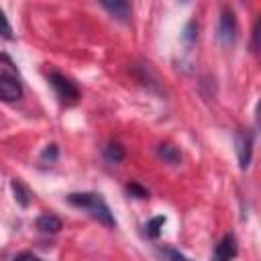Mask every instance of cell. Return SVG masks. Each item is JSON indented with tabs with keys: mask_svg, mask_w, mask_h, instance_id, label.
Instances as JSON below:
<instances>
[{
	"mask_svg": "<svg viewBox=\"0 0 261 261\" xmlns=\"http://www.w3.org/2000/svg\"><path fill=\"white\" fill-rule=\"evenodd\" d=\"M67 202L71 206H75V208L86 210L92 218H96L104 226H108V228H114L116 226V220H114L108 204L104 202V198L100 194H96V192H71L67 196Z\"/></svg>",
	"mask_w": 261,
	"mask_h": 261,
	"instance_id": "obj_1",
	"label": "cell"
},
{
	"mask_svg": "<svg viewBox=\"0 0 261 261\" xmlns=\"http://www.w3.org/2000/svg\"><path fill=\"white\" fill-rule=\"evenodd\" d=\"M49 84L53 86V90H55V94H57V98H59L61 104H75V102H77L80 90H77V86H75L69 77H65L63 73L51 71V73H49Z\"/></svg>",
	"mask_w": 261,
	"mask_h": 261,
	"instance_id": "obj_2",
	"label": "cell"
},
{
	"mask_svg": "<svg viewBox=\"0 0 261 261\" xmlns=\"http://www.w3.org/2000/svg\"><path fill=\"white\" fill-rule=\"evenodd\" d=\"M234 147H237V157H239V167L247 169L253 157V133L251 130H239L234 137Z\"/></svg>",
	"mask_w": 261,
	"mask_h": 261,
	"instance_id": "obj_3",
	"label": "cell"
},
{
	"mask_svg": "<svg viewBox=\"0 0 261 261\" xmlns=\"http://www.w3.org/2000/svg\"><path fill=\"white\" fill-rule=\"evenodd\" d=\"M218 39L222 45H232L237 39V18L234 12L224 8L220 14V22H218Z\"/></svg>",
	"mask_w": 261,
	"mask_h": 261,
	"instance_id": "obj_4",
	"label": "cell"
},
{
	"mask_svg": "<svg viewBox=\"0 0 261 261\" xmlns=\"http://www.w3.org/2000/svg\"><path fill=\"white\" fill-rule=\"evenodd\" d=\"M20 98H22L20 82L8 73H0V100L2 102H16Z\"/></svg>",
	"mask_w": 261,
	"mask_h": 261,
	"instance_id": "obj_5",
	"label": "cell"
},
{
	"mask_svg": "<svg viewBox=\"0 0 261 261\" xmlns=\"http://www.w3.org/2000/svg\"><path fill=\"white\" fill-rule=\"evenodd\" d=\"M239 253V247H237V239L232 234H224L218 245L214 247V255H212V261H232Z\"/></svg>",
	"mask_w": 261,
	"mask_h": 261,
	"instance_id": "obj_6",
	"label": "cell"
},
{
	"mask_svg": "<svg viewBox=\"0 0 261 261\" xmlns=\"http://www.w3.org/2000/svg\"><path fill=\"white\" fill-rule=\"evenodd\" d=\"M100 4H102V8L108 10L116 20H120V22H128V20H130L133 8H130V4H128L126 0H114V2L104 0V2H100Z\"/></svg>",
	"mask_w": 261,
	"mask_h": 261,
	"instance_id": "obj_7",
	"label": "cell"
},
{
	"mask_svg": "<svg viewBox=\"0 0 261 261\" xmlns=\"http://www.w3.org/2000/svg\"><path fill=\"white\" fill-rule=\"evenodd\" d=\"M35 224H37V228L41 230V232H47V234H55V232H59L61 228H63V222H61V218H57L55 214H41L37 220H35Z\"/></svg>",
	"mask_w": 261,
	"mask_h": 261,
	"instance_id": "obj_8",
	"label": "cell"
},
{
	"mask_svg": "<svg viewBox=\"0 0 261 261\" xmlns=\"http://www.w3.org/2000/svg\"><path fill=\"white\" fill-rule=\"evenodd\" d=\"M157 155H159V159H163V161L169 163V165H177V163L181 161L179 149L173 147V145H169V143H161V145L157 147Z\"/></svg>",
	"mask_w": 261,
	"mask_h": 261,
	"instance_id": "obj_9",
	"label": "cell"
},
{
	"mask_svg": "<svg viewBox=\"0 0 261 261\" xmlns=\"http://www.w3.org/2000/svg\"><path fill=\"white\" fill-rule=\"evenodd\" d=\"M10 188H12L14 200H16L22 208H27V206H29V202H31V192L24 188V184H22V181H18V179H12V181H10Z\"/></svg>",
	"mask_w": 261,
	"mask_h": 261,
	"instance_id": "obj_10",
	"label": "cell"
},
{
	"mask_svg": "<svg viewBox=\"0 0 261 261\" xmlns=\"http://www.w3.org/2000/svg\"><path fill=\"white\" fill-rule=\"evenodd\" d=\"M104 155L110 163H120L124 159V149L120 143H108V147L104 149Z\"/></svg>",
	"mask_w": 261,
	"mask_h": 261,
	"instance_id": "obj_11",
	"label": "cell"
},
{
	"mask_svg": "<svg viewBox=\"0 0 261 261\" xmlns=\"http://www.w3.org/2000/svg\"><path fill=\"white\" fill-rule=\"evenodd\" d=\"M163 224H165V216H155V218H151L149 222H147V237H151V239H157L159 234H161V228H163Z\"/></svg>",
	"mask_w": 261,
	"mask_h": 261,
	"instance_id": "obj_12",
	"label": "cell"
},
{
	"mask_svg": "<svg viewBox=\"0 0 261 261\" xmlns=\"http://www.w3.org/2000/svg\"><path fill=\"white\" fill-rule=\"evenodd\" d=\"M0 37H4L6 41H12L14 39L12 27H10V22H8V18H6V14L2 10H0Z\"/></svg>",
	"mask_w": 261,
	"mask_h": 261,
	"instance_id": "obj_13",
	"label": "cell"
},
{
	"mask_svg": "<svg viewBox=\"0 0 261 261\" xmlns=\"http://www.w3.org/2000/svg\"><path fill=\"white\" fill-rule=\"evenodd\" d=\"M196 37H198V24H196V20H190L186 24V29H184V41L188 45H192L196 41Z\"/></svg>",
	"mask_w": 261,
	"mask_h": 261,
	"instance_id": "obj_14",
	"label": "cell"
},
{
	"mask_svg": "<svg viewBox=\"0 0 261 261\" xmlns=\"http://www.w3.org/2000/svg\"><path fill=\"white\" fill-rule=\"evenodd\" d=\"M57 155H59V149H57V145L55 143H49L45 149H43V153H41V161H49V163H53L55 159H57Z\"/></svg>",
	"mask_w": 261,
	"mask_h": 261,
	"instance_id": "obj_15",
	"label": "cell"
},
{
	"mask_svg": "<svg viewBox=\"0 0 261 261\" xmlns=\"http://www.w3.org/2000/svg\"><path fill=\"white\" fill-rule=\"evenodd\" d=\"M161 253L167 257V261H192V259H188L186 255H181L179 251L169 249V247H163V249H161Z\"/></svg>",
	"mask_w": 261,
	"mask_h": 261,
	"instance_id": "obj_16",
	"label": "cell"
},
{
	"mask_svg": "<svg viewBox=\"0 0 261 261\" xmlns=\"http://www.w3.org/2000/svg\"><path fill=\"white\" fill-rule=\"evenodd\" d=\"M126 192H128L130 196H135V198H147V196H149V192H147L145 188H141L137 181H130V184L126 186Z\"/></svg>",
	"mask_w": 261,
	"mask_h": 261,
	"instance_id": "obj_17",
	"label": "cell"
},
{
	"mask_svg": "<svg viewBox=\"0 0 261 261\" xmlns=\"http://www.w3.org/2000/svg\"><path fill=\"white\" fill-rule=\"evenodd\" d=\"M12 261H45V259H41L39 255H35V253H31V251H22V253H18Z\"/></svg>",
	"mask_w": 261,
	"mask_h": 261,
	"instance_id": "obj_18",
	"label": "cell"
},
{
	"mask_svg": "<svg viewBox=\"0 0 261 261\" xmlns=\"http://www.w3.org/2000/svg\"><path fill=\"white\" fill-rule=\"evenodd\" d=\"M0 59H4V61H6V63H8V65H12V61H10V59H8V57H6V55H2V53H0Z\"/></svg>",
	"mask_w": 261,
	"mask_h": 261,
	"instance_id": "obj_19",
	"label": "cell"
}]
</instances>
